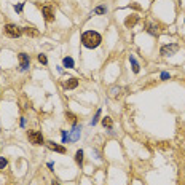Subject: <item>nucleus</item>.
Returning a JSON list of instances; mask_svg holds the SVG:
<instances>
[{
	"mask_svg": "<svg viewBox=\"0 0 185 185\" xmlns=\"http://www.w3.org/2000/svg\"><path fill=\"white\" fill-rule=\"evenodd\" d=\"M179 51V45L177 43H171V45H164L161 46V50H160V54L164 58H168V56H172L174 53H177Z\"/></svg>",
	"mask_w": 185,
	"mask_h": 185,
	"instance_id": "nucleus-4",
	"label": "nucleus"
},
{
	"mask_svg": "<svg viewBox=\"0 0 185 185\" xmlns=\"http://www.w3.org/2000/svg\"><path fill=\"white\" fill-rule=\"evenodd\" d=\"M42 13L45 16V21L46 23H53L54 21V8L51 5H46V6H42Z\"/></svg>",
	"mask_w": 185,
	"mask_h": 185,
	"instance_id": "nucleus-5",
	"label": "nucleus"
},
{
	"mask_svg": "<svg viewBox=\"0 0 185 185\" xmlns=\"http://www.w3.org/2000/svg\"><path fill=\"white\" fill-rule=\"evenodd\" d=\"M102 125H104L107 129H112V128H113V121H112V118H110V117H104V118H102Z\"/></svg>",
	"mask_w": 185,
	"mask_h": 185,
	"instance_id": "nucleus-13",
	"label": "nucleus"
},
{
	"mask_svg": "<svg viewBox=\"0 0 185 185\" xmlns=\"http://www.w3.org/2000/svg\"><path fill=\"white\" fill-rule=\"evenodd\" d=\"M27 139L34 145H43L45 144V139H43L42 133H39V131H27Z\"/></svg>",
	"mask_w": 185,
	"mask_h": 185,
	"instance_id": "nucleus-3",
	"label": "nucleus"
},
{
	"mask_svg": "<svg viewBox=\"0 0 185 185\" xmlns=\"http://www.w3.org/2000/svg\"><path fill=\"white\" fill-rule=\"evenodd\" d=\"M6 164H8V161H6V158H0V171H3L5 168H6Z\"/></svg>",
	"mask_w": 185,
	"mask_h": 185,
	"instance_id": "nucleus-18",
	"label": "nucleus"
},
{
	"mask_svg": "<svg viewBox=\"0 0 185 185\" xmlns=\"http://www.w3.org/2000/svg\"><path fill=\"white\" fill-rule=\"evenodd\" d=\"M62 64H64V67H67V69H72V67H73V59H72V58H64Z\"/></svg>",
	"mask_w": 185,
	"mask_h": 185,
	"instance_id": "nucleus-15",
	"label": "nucleus"
},
{
	"mask_svg": "<svg viewBox=\"0 0 185 185\" xmlns=\"http://www.w3.org/2000/svg\"><path fill=\"white\" fill-rule=\"evenodd\" d=\"M51 185H59V182H56V180H53V182H51Z\"/></svg>",
	"mask_w": 185,
	"mask_h": 185,
	"instance_id": "nucleus-24",
	"label": "nucleus"
},
{
	"mask_svg": "<svg viewBox=\"0 0 185 185\" xmlns=\"http://www.w3.org/2000/svg\"><path fill=\"white\" fill-rule=\"evenodd\" d=\"M39 62H42V64H46V62H48V59H46L45 54H39Z\"/></svg>",
	"mask_w": 185,
	"mask_h": 185,
	"instance_id": "nucleus-20",
	"label": "nucleus"
},
{
	"mask_svg": "<svg viewBox=\"0 0 185 185\" xmlns=\"http://www.w3.org/2000/svg\"><path fill=\"white\" fill-rule=\"evenodd\" d=\"M145 27H147V32H149V34H152V35H156V34H158V29H156V26H153L150 21L145 23Z\"/></svg>",
	"mask_w": 185,
	"mask_h": 185,
	"instance_id": "nucleus-12",
	"label": "nucleus"
},
{
	"mask_svg": "<svg viewBox=\"0 0 185 185\" xmlns=\"http://www.w3.org/2000/svg\"><path fill=\"white\" fill-rule=\"evenodd\" d=\"M99 117H101V110H97V112H96V117L92 118V121H91V125H96V123H97V120H99Z\"/></svg>",
	"mask_w": 185,
	"mask_h": 185,
	"instance_id": "nucleus-21",
	"label": "nucleus"
},
{
	"mask_svg": "<svg viewBox=\"0 0 185 185\" xmlns=\"http://www.w3.org/2000/svg\"><path fill=\"white\" fill-rule=\"evenodd\" d=\"M129 61H131V64H133V72H134V73H139V69H141V67H139V64H137V61L134 59V56H129Z\"/></svg>",
	"mask_w": 185,
	"mask_h": 185,
	"instance_id": "nucleus-14",
	"label": "nucleus"
},
{
	"mask_svg": "<svg viewBox=\"0 0 185 185\" xmlns=\"http://www.w3.org/2000/svg\"><path fill=\"white\" fill-rule=\"evenodd\" d=\"M161 78H163V80H168V78H169V73H168V72H163V73H161Z\"/></svg>",
	"mask_w": 185,
	"mask_h": 185,
	"instance_id": "nucleus-23",
	"label": "nucleus"
},
{
	"mask_svg": "<svg viewBox=\"0 0 185 185\" xmlns=\"http://www.w3.org/2000/svg\"><path fill=\"white\" fill-rule=\"evenodd\" d=\"M137 23H139V16H136V14H131V16H128L126 19H125V26L128 27V29L134 27Z\"/></svg>",
	"mask_w": 185,
	"mask_h": 185,
	"instance_id": "nucleus-8",
	"label": "nucleus"
},
{
	"mask_svg": "<svg viewBox=\"0 0 185 185\" xmlns=\"http://www.w3.org/2000/svg\"><path fill=\"white\" fill-rule=\"evenodd\" d=\"M101 42H102V37H101L97 32H94V31H86L81 35V43H83L85 48H89V50L97 48V46L101 45Z\"/></svg>",
	"mask_w": 185,
	"mask_h": 185,
	"instance_id": "nucleus-1",
	"label": "nucleus"
},
{
	"mask_svg": "<svg viewBox=\"0 0 185 185\" xmlns=\"http://www.w3.org/2000/svg\"><path fill=\"white\" fill-rule=\"evenodd\" d=\"M62 86L66 88V89H73V88L78 86V80H77V78H69L67 81H64Z\"/></svg>",
	"mask_w": 185,
	"mask_h": 185,
	"instance_id": "nucleus-11",
	"label": "nucleus"
},
{
	"mask_svg": "<svg viewBox=\"0 0 185 185\" xmlns=\"http://www.w3.org/2000/svg\"><path fill=\"white\" fill-rule=\"evenodd\" d=\"M46 144V147H48L50 150H53V152H58V153H66V147H62V145H58V144H54V142H45Z\"/></svg>",
	"mask_w": 185,
	"mask_h": 185,
	"instance_id": "nucleus-7",
	"label": "nucleus"
},
{
	"mask_svg": "<svg viewBox=\"0 0 185 185\" xmlns=\"http://www.w3.org/2000/svg\"><path fill=\"white\" fill-rule=\"evenodd\" d=\"M3 34L10 39H18L23 35V27H18L16 24H5L3 26Z\"/></svg>",
	"mask_w": 185,
	"mask_h": 185,
	"instance_id": "nucleus-2",
	"label": "nucleus"
},
{
	"mask_svg": "<svg viewBox=\"0 0 185 185\" xmlns=\"http://www.w3.org/2000/svg\"><path fill=\"white\" fill-rule=\"evenodd\" d=\"M105 11H107V8H105V6H97L96 10H94V13H96V14H104Z\"/></svg>",
	"mask_w": 185,
	"mask_h": 185,
	"instance_id": "nucleus-19",
	"label": "nucleus"
},
{
	"mask_svg": "<svg viewBox=\"0 0 185 185\" xmlns=\"http://www.w3.org/2000/svg\"><path fill=\"white\" fill-rule=\"evenodd\" d=\"M23 34H26L27 37H39L40 35V32L35 29V27H23Z\"/></svg>",
	"mask_w": 185,
	"mask_h": 185,
	"instance_id": "nucleus-10",
	"label": "nucleus"
},
{
	"mask_svg": "<svg viewBox=\"0 0 185 185\" xmlns=\"http://www.w3.org/2000/svg\"><path fill=\"white\" fill-rule=\"evenodd\" d=\"M18 59H19V69L21 70H27V69H29L31 59H29V56H27L26 53H19V54H18Z\"/></svg>",
	"mask_w": 185,
	"mask_h": 185,
	"instance_id": "nucleus-6",
	"label": "nucleus"
},
{
	"mask_svg": "<svg viewBox=\"0 0 185 185\" xmlns=\"http://www.w3.org/2000/svg\"><path fill=\"white\" fill-rule=\"evenodd\" d=\"M66 118L69 120V121H70V123H73V125H77V117H75V115H73V113H70V112H67V113H66Z\"/></svg>",
	"mask_w": 185,
	"mask_h": 185,
	"instance_id": "nucleus-17",
	"label": "nucleus"
},
{
	"mask_svg": "<svg viewBox=\"0 0 185 185\" xmlns=\"http://www.w3.org/2000/svg\"><path fill=\"white\" fill-rule=\"evenodd\" d=\"M23 6H24V3H18V5H14V10H16L18 13H21V11H23Z\"/></svg>",
	"mask_w": 185,
	"mask_h": 185,
	"instance_id": "nucleus-22",
	"label": "nucleus"
},
{
	"mask_svg": "<svg viewBox=\"0 0 185 185\" xmlns=\"http://www.w3.org/2000/svg\"><path fill=\"white\" fill-rule=\"evenodd\" d=\"M75 161L81 166L83 164V150H78L77 153H75Z\"/></svg>",
	"mask_w": 185,
	"mask_h": 185,
	"instance_id": "nucleus-16",
	"label": "nucleus"
},
{
	"mask_svg": "<svg viewBox=\"0 0 185 185\" xmlns=\"http://www.w3.org/2000/svg\"><path fill=\"white\" fill-rule=\"evenodd\" d=\"M80 131H81V126H78V125H73V129H72V133H70V141H78L80 139Z\"/></svg>",
	"mask_w": 185,
	"mask_h": 185,
	"instance_id": "nucleus-9",
	"label": "nucleus"
}]
</instances>
